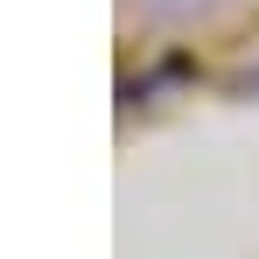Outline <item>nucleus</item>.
Returning a JSON list of instances; mask_svg holds the SVG:
<instances>
[{
  "label": "nucleus",
  "mask_w": 259,
  "mask_h": 259,
  "mask_svg": "<svg viewBox=\"0 0 259 259\" xmlns=\"http://www.w3.org/2000/svg\"><path fill=\"white\" fill-rule=\"evenodd\" d=\"M238 98H259V77H238Z\"/></svg>",
  "instance_id": "nucleus-1"
}]
</instances>
